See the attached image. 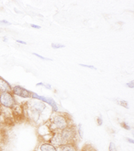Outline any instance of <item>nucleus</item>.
I'll use <instances>...</instances> for the list:
<instances>
[{"label": "nucleus", "mask_w": 134, "mask_h": 151, "mask_svg": "<svg viewBox=\"0 0 134 151\" xmlns=\"http://www.w3.org/2000/svg\"><path fill=\"white\" fill-rule=\"evenodd\" d=\"M1 104L7 108H12L15 104V100L12 95L8 92H2L0 96Z\"/></svg>", "instance_id": "f257e3e1"}, {"label": "nucleus", "mask_w": 134, "mask_h": 151, "mask_svg": "<svg viewBox=\"0 0 134 151\" xmlns=\"http://www.w3.org/2000/svg\"><path fill=\"white\" fill-rule=\"evenodd\" d=\"M60 134H61L64 142L67 143V142L71 141V140L74 139L77 133H76V130L75 128L72 127H67L62 130V133Z\"/></svg>", "instance_id": "f03ea898"}, {"label": "nucleus", "mask_w": 134, "mask_h": 151, "mask_svg": "<svg viewBox=\"0 0 134 151\" xmlns=\"http://www.w3.org/2000/svg\"><path fill=\"white\" fill-rule=\"evenodd\" d=\"M13 91L16 95L19 96L20 97L25 98V99H28V98L32 97V93H31V92L26 90L25 88H24L20 86H15L13 89Z\"/></svg>", "instance_id": "7ed1b4c3"}, {"label": "nucleus", "mask_w": 134, "mask_h": 151, "mask_svg": "<svg viewBox=\"0 0 134 151\" xmlns=\"http://www.w3.org/2000/svg\"><path fill=\"white\" fill-rule=\"evenodd\" d=\"M54 124H55L56 127L60 130H63L67 127V120L65 119V118L60 115H58L56 116H55L54 119Z\"/></svg>", "instance_id": "20e7f679"}, {"label": "nucleus", "mask_w": 134, "mask_h": 151, "mask_svg": "<svg viewBox=\"0 0 134 151\" xmlns=\"http://www.w3.org/2000/svg\"><path fill=\"white\" fill-rule=\"evenodd\" d=\"M32 97L34 98V99L41 100H42L43 102L49 103V104L52 107L53 111H57V110H58L57 105H56V102L52 99H49V98L41 96H38L36 94H34V93H32Z\"/></svg>", "instance_id": "39448f33"}, {"label": "nucleus", "mask_w": 134, "mask_h": 151, "mask_svg": "<svg viewBox=\"0 0 134 151\" xmlns=\"http://www.w3.org/2000/svg\"><path fill=\"white\" fill-rule=\"evenodd\" d=\"M51 143L52 145H56V146H62L64 145H66V142L64 140H63L62 136L60 134H57L54 137L52 138L51 140Z\"/></svg>", "instance_id": "423d86ee"}, {"label": "nucleus", "mask_w": 134, "mask_h": 151, "mask_svg": "<svg viewBox=\"0 0 134 151\" xmlns=\"http://www.w3.org/2000/svg\"><path fill=\"white\" fill-rule=\"evenodd\" d=\"M11 90V86L6 80L3 79H0V92H8Z\"/></svg>", "instance_id": "0eeeda50"}, {"label": "nucleus", "mask_w": 134, "mask_h": 151, "mask_svg": "<svg viewBox=\"0 0 134 151\" xmlns=\"http://www.w3.org/2000/svg\"><path fill=\"white\" fill-rule=\"evenodd\" d=\"M41 151H57L56 148H55L54 145L52 144H49V143H45L43 144L41 147H40Z\"/></svg>", "instance_id": "6e6552de"}, {"label": "nucleus", "mask_w": 134, "mask_h": 151, "mask_svg": "<svg viewBox=\"0 0 134 151\" xmlns=\"http://www.w3.org/2000/svg\"><path fill=\"white\" fill-rule=\"evenodd\" d=\"M45 108H46V106L42 102H36L35 103L34 105V109L36 110V111H38L40 112H42L43 110H44Z\"/></svg>", "instance_id": "1a4fd4ad"}, {"label": "nucleus", "mask_w": 134, "mask_h": 151, "mask_svg": "<svg viewBox=\"0 0 134 151\" xmlns=\"http://www.w3.org/2000/svg\"><path fill=\"white\" fill-rule=\"evenodd\" d=\"M60 151H77L75 147L72 145H64L60 148Z\"/></svg>", "instance_id": "9d476101"}, {"label": "nucleus", "mask_w": 134, "mask_h": 151, "mask_svg": "<svg viewBox=\"0 0 134 151\" xmlns=\"http://www.w3.org/2000/svg\"><path fill=\"white\" fill-rule=\"evenodd\" d=\"M64 45L60 44H52V47L54 49H59V48H62V47H64Z\"/></svg>", "instance_id": "9b49d317"}, {"label": "nucleus", "mask_w": 134, "mask_h": 151, "mask_svg": "<svg viewBox=\"0 0 134 151\" xmlns=\"http://www.w3.org/2000/svg\"><path fill=\"white\" fill-rule=\"evenodd\" d=\"M119 103L121 106H122L126 108V109H129V105H128V102L125 100H121V101H119Z\"/></svg>", "instance_id": "f8f14e48"}, {"label": "nucleus", "mask_w": 134, "mask_h": 151, "mask_svg": "<svg viewBox=\"0 0 134 151\" xmlns=\"http://www.w3.org/2000/svg\"><path fill=\"white\" fill-rule=\"evenodd\" d=\"M109 151H117V149H116L115 145L113 142H111L109 145Z\"/></svg>", "instance_id": "ddd939ff"}, {"label": "nucleus", "mask_w": 134, "mask_h": 151, "mask_svg": "<svg viewBox=\"0 0 134 151\" xmlns=\"http://www.w3.org/2000/svg\"><path fill=\"white\" fill-rule=\"evenodd\" d=\"M121 126L123 128H125V129L126 130H130L131 129V127L129 126L127 123H126L125 122H123L121 123Z\"/></svg>", "instance_id": "4468645a"}, {"label": "nucleus", "mask_w": 134, "mask_h": 151, "mask_svg": "<svg viewBox=\"0 0 134 151\" xmlns=\"http://www.w3.org/2000/svg\"><path fill=\"white\" fill-rule=\"evenodd\" d=\"M33 54L35 55V56H37V57L40 58L42 59V60H50V59H49V58H45V57H43V56H40V55L36 54V53H33Z\"/></svg>", "instance_id": "2eb2a0df"}, {"label": "nucleus", "mask_w": 134, "mask_h": 151, "mask_svg": "<svg viewBox=\"0 0 134 151\" xmlns=\"http://www.w3.org/2000/svg\"><path fill=\"white\" fill-rule=\"evenodd\" d=\"M80 66H83V67H86V68H88L97 70V68H96L95 67H94V66H90V65H85V64H80Z\"/></svg>", "instance_id": "dca6fc26"}, {"label": "nucleus", "mask_w": 134, "mask_h": 151, "mask_svg": "<svg viewBox=\"0 0 134 151\" xmlns=\"http://www.w3.org/2000/svg\"><path fill=\"white\" fill-rule=\"evenodd\" d=\"M78 132H79V134L80 135V138H83V132H82V125L80 124L79 126V130H78Z\"/></svg>", "instance_id": "f3484780"}, {"label": "nucleus", "mask_w": 134, "mask_h": 151, "mask_svg": "<svg viewBox=\"0 0 134 151\" xmlns=\"http://www.w3.org/2000/svg\"><path fill=\"white\" fill-rule=\"evenodd\" d=\"M97 124L99 126H101L103 124V120L101 117L97 118Z\"/></svg>", "instance_id": "a211bd4d"}, {"label": "nucleus", "mask_w": 134, "mask_h": 151, "mask_svg": "<svg viewBox=\"0 0 134 151\" xmlns=\"http://www.w3.org/2000/svg\"><path fill=\"white\" fill-rule=\"evenodd\" d=\"M4 24H6V25H10L11 24L9 23L8 22L6 21V20H1V21H0V25H4Z\"/></svg>", "instance_id": "6ab92c4d"}, {"label": "nucleus", "mask_w": 134, "mask_h": 151, "mask_svg": "<svg viewBox=\"0 0 134 151\" xmlns=\"http://www.w3.org/2000/svg\"><path fill=\"white\" fill-rule=\"evenodd\" d=\"M127 86L128 87H130V88H133V86H134V85H133V81H131V82H130V83H127Z\"/></svg>", "instance_id": "aec40b11"}, {"label": "nucleus", "mask_w": 134, "mask_h": 151, "mask_svg": "<svg viewBox=\"0 0 134 151\" xmlns=\"http://www.w3.org/2000/svg\"><path fill=\"white\" fill-rule=\"evenodd\" d=\"M30 26H31V27H33V28H36V29H40V28H41V27L39 26H37V25H35V24H31Z\"/></svg>", "instance_id": "412c9836"}, {"label": "nucleus", "mask_w": 134, "mask_h": 151, "mask_svg": "<svg viewBox=\"0 0 134 151\" xmlns=\"http://www.w3.org/2000/svg\"><path fill=\"white\" fill-rule=\"evenodd\" d=\"M16 42L17 43H19V44H26L27 43L25 42L24 41H22V40H16Z\"/></svg>", "instance_id": "4be33fe9"}, {"label": "nucleus", "mask_w": 134, "mask_h": 151, "mask_svg": "<svg viewBox=\"0 0 134 151\" xmlns=\"http://www.w3.org/2000/svg\"><path fill=\"white\" fill-rule=\"evenodd\" d=\"M127 140H128V141L130 142H131V143H132V144H133V140L130 139V138H127Z\"/></svg>", "instance_id": "5701e85b"}]
</instances>
